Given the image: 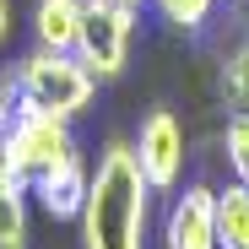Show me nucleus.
Segmentation results:
<instances>
[{
  "label": "nucleus",
  "instance_id": "15",
  "mask_svg": "<svg viewBox=\"0 0 249 249\" xmlns=\"http://www.w3.org/2000/svg\"><path fill=\"white\" fill-rule=\"evenodd\" d=\"M119 6H130V11H141V6H152V0H119Z\"/></svg>",
  "mask_w": 249,
  "mask_h": 249
},
{
  "label": "nucleus",
  "instance_id": "11",
  "mask_svg": "<svg viewBox=\"0 0 249 249\" xmlns=\"http://www.w3.org/2000/svg\"><path fill=\"white\" fill-rule=\"evenodd\" d=\"M222 103L233 114H249V44H238L222 60Z\"/></svg>",
  "mask_w": 249,
  "mask_h": 249
},
{
  "label": "nucleus",
  "instance_id": "12",
  "mask_svg": "<svg viewBox=\"0 0 249 249\" xmlns=\"http://www.w3.org/2000/svg\"><path fill=\"white\" fill-rule=\"evenodd\" d=\"M152 6H157V17L168 22V27L200 33L206 22H212V6H217V0H152Z\"/></svg>",
  "mask_w": 249,
  "mask_h": 249
},
{
  "label": "nucleus",
  "instance_id": "2",
  "mask_svg": "<svg viewBox=\"0 0 249 249\" xmlns=\"http://www.w3.org/2000/svg\"><path fill=\"white\" fill-rule=\"evenodd\" d=\"M17 87H22V103L27 108H44V114H60V119H76L98 98V76L81 65V54H60V49H33L11 65Z\"/></svg>",
  "mask_w": 249,
  "mask_h": 249
},
{
  "label": "nucleus",
  "instance_id": "14",
  "mask_svg": "<svg viewBox=\"0 0 249 249\" xmlns=\"http://www.w3.org/2000/svg\"><path fill=\"white\" fill-rule=\"evenodd\" d=\"M6 33H11V0H0V49H6Z\"/></svg>",
  "mask_w": 249,
  "mask_h": 249
},
{
  "label": "nucleus",
  "instance_id": "13",
  "mask_svg": "<svg viewBox=\"0 0 249 249\" xmlns=\"http://www.w3.org/2000/svg\"><path fill=\"white\" fill-rule=\"evenodd\" d=\"M222 152H228L233 179L249 190V114H233V119H228V130H222Z\"/></svg>",
  "mask_w": 249,
  "mask_h": 249
},
{
  "label": "nucleus",
  "instance_id": "6",
  "mask_svg": "<svg viewBox=\"0 0 249 249\" xmlns=\"http://www.w3.org/2000/svg\"><path fill=\"white\" fill-rule=\"evenodd\" d=\"M162 249H222L212 184H184V195H174L168 217H162Z\"/></svg>",
  "mask_w": 249,
  "mask_h": 249
},
{
  "label": "nucleus",
  "instance_id": "1",
  "mask_svg": "<svg viewBox=\"0 0 249 249\" xmlns=\"http://www.w3.org/2000/svg\"><path fill=\"white\" fill-rule=\"evenodd\" d=\"M146 217H152V184L136 162L130 141H108L92 162L87 206H81V249H146Z\"/></svg>",
  "mask_w": 249,
  "mask_h": 249
},
{
  "label": "nucleus",
  "instance_id": "7",
  "mask_svg": "<svg viewBox=\"0 0 249 249\" xmlns=\"http://www.w3.org/2000/svg\"><path fill=\"white\" fill-rule=\"evenodd\" d=\"M87 184H92L87 152H71L65 162H54L49 174H38V179L27 184V195H38V206H44L54 222H76L81 206H87Z\"/></svg>",
  "mask_w": 249,
  "mask_h": 249
},
{
  "label": "nucleus",
  "instance_id": "4",
  "mask_svg": "<svg viewBox=\"0 0 249 249\" xmlns=\"http://www.w3.org/2000/svg\"><path fill=\"white\" fill-rule=\"evenodd\" d=\"M136 27H141V11L119 6V0H81V33H76V54L98 81L119 76L124 60H130V44H136Z\"/></svg>",
  "mask_w": 249,
  "mask_h": 249
},
{
  "label": "nucleus",
  "instance_id": "10",
  "mask_svg": "<svg viewBox=\"0 0 249 249\" xmlns=\"http://www.w3.org/2000/svg\"><path fill=\"white\" fill-rule=\"evenodd\" d=\"M217 244L222 249H249V190L233 179L217 190Z\"/></svg>",
  "mask_w": 249,
  "mask_h": 249
},
{
  "label": "nucleus",
  "instance_id": "3",
  "mask_svg": "<svg viewBox=\"0 0 249 249\" xmlns=\"http://www.w3.org/2000/svg\"><path fill=\"white\" fill-rule=\"evenodd\" d=\"M71 152H81L76 136H71V119L44 114V108H22L6 130H0V157L11 162V174L22 184H33L38 174H49L54 162H65Z\"/></svg>",
  "mask_w": 249,
  "mask_h": 249
},
{
  "label": "nucleus",
  "instance_id": "8",
  "mask_svg": "<svg viewBox=\"0 0 249 249\" xmlns=\"http://www.w3.org/2000/svg\"><path fill=\"white\" fill-rule=\"evenodd\" d=\"M76 33H81V0H38L33 6V44L38 49L76 54Z\"/></svg>",
  "mask_w": 249,
  "mask_h": 249
},
{
  "label": "nucleus",
  "instance_id": "9",
  "mask_svg": "<svg viewBox=\"0 0 249 249\" xmlns=\"http://www.w3.org/2000/svg\"><path fill=\"white\" fill-rule=\"evenodd\" d=\"M0 249H27V184L0 157Z\"/></svg>",
  "mask_w": 249,
  "mask_h": 249
},
{
  "label": "nucleus",
  "instance_id": "5",
  "mask_svg": "<svg viewBox=\"0 0 249 249\" xmlns=\"http://www.w3.org/2000/svg\"><path fill=\"white\" fill-rule=\"evenodd\" d=\"M136 162H141V174L152 184V195H168L179 190L184 179V157H190V141H184V124L174 108H152L141 124H136Z\"/></svg>",
  "mask_w": 249,
  "mask_h": 249
}]
</instances>
